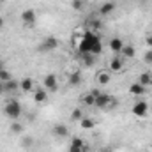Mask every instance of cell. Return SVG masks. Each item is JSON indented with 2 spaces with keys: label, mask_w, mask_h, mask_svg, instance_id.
Returning <instances> with one entry per match:
<instances>
[{
  "label": "cell",
  "mask_w": 152,
  "mask_h": 152,
  "mask_svg": "<svg viewBox=\"0 0 152 152\" xmlns=\"http://www.w3.org/2000/svg\"><path fill=\"white\" fill-rule=\"evenodd\" d=\"M112 81V75L108 71H99L97 73V83L99 85H108Z\"/></svg>",
  "instance_id": "17"
},
{
  "label": "cell",
  "mask_w": 152,
  "mask_h": 152,
  "mask_svg": "<svg viewBox=\"0 0 152 152\" xmlns=\"http://www.w3.org/2000/svg\"><path fill=\"white\" fill-rule=\"evenodd\" d=\"M4 90H5V92H16V90H20V81H16V80L5 81V83H4Z\"/></svg>",
  "instance_id": "18"
},
{
  "label": "cell",
  "mask_w": 152,
  "mask_h": 152,
  "mask_svg": "<svg viewBox=\"0 0 152 152\" xmlns=\"http://www.w3.org/2000/svg\"><path fill=\"white\" fill-rule=\"evenodd\" d=\"M53 133H55V136L64 138V136H67V134H69V129H67V126H66V124H57V126L53 127Z\"/></svg>",
  "instance_id": "16"
},
{
  "label": "cell",
  "mask_w": 152,
  "mask_h": 152,
  "mask_svg": "<svg viewBox=\"0 0 152 152\" xmlns=\"http://www.w3.org/2000/svg\"><path fill=\"white\" fill-rule=\"evenodd\" d=\"M85 151V142L81 138H73L71 145H69V152H83Z\"/></svg>",
  "instance_id": "13"
},
{
  "label": "cell",
  "mask_w": 152,
  "mask_h": 152,
  "mask_svg": "<svg viewBox=\"0 0 152 152\" xmlns=\"http://www.w3.org/2000/svg\"><path fill=\"white\" fill-rule=\"evenodd\" d=\"M138 83H142L143 87H147V88H149V87L152 85V75H151V73H142L140 78H138Z\"/></svg>",
  "instance_id": "20"
},
{
  "label": "cell",
  "mask_w": 152,
  "mask_h": 152,
  "mask_svg": "<svg viewBox=\"0 0 152 152\" xmlns=\"http://www.w3.org/2000/svg\"><path fill=\"white\" fill-rule=\"evenodd\" d=\"M21 21H23L25 25H28V27L36 25V21H37V14H36V11H34V9H27V11H23V12H21Z\"/></svg>",
  "instance_id": "5"
},
{
  "label": "cell",
  "mask_w": 152,
  "mask_h": 152,
  "mask_svg": "<svg viewBox=\"0 0 152 152\" xmlns=\"http://www.w3.org/2000/svg\"><path fill=\"white\" fill-rule=\"evenodd\" d=\"M120 55H122V58H134L136 50H134V46H133V44H124V48H122Z\"/></svg>",
  "instance_id": "14"
},
{
  "label": "cell",
  "mask_w": 152,
  "mask_h": 152,
  "mask_svg": "<svg viewBox=\"0 0 152 152\" xmlns=\"http://www.w3.org/2000/svg\"><path fill=\"white\" fill-rule=\"evenodd\" d=\"M21 112H23V110H21V104H20V101H16V99L7 101L5 106H4V113L7 115L9 118H20Z\"/></svg>",
  "instance_id": "2"
},
{
  "label": "cell",
  "mask_w": 152,
  "mask_h": 152,
  "mask_svg": "<svg viewBox=\"0 0 152 152\" xmlns=\"http://www.w3.org/2000/svg\"><path fill=\"white\" fill-rule=\"evenodd\" d=\"M32 143H34V140H32V138H28V136H27V138H23V147H28V145H32Z\"/></svg>",
  "instance_id": "30"
},
{
  "label": "cell",
  "mask_w": 152,
  "mask_h": 152,
  "mask_svg": "<svg viewBox=\"0 0 152 152\" xmlns=\"http://www.w3.org/2000/svg\"><path fill=\"white\" fill-rule=\"evenodd\" d=\"M4 92H5V90H4V83L0 81V94H4Z\"/></svg>",
  "instance_id": "31"
},
{
  "label": "cell",
  "mask_w": 152,
  "mask_h": 152,
  "mask_svg": "<svg viewBox=\"0 0 152 152\" xmlns=\"http://www.w3.org/2000/svg\"><path fill=\"white\" fill-rule=\"evenodd\" d=\"M76 50L80 51V55L83 53H92V55H101L103 51V42H101V37L94 32V30H87L81 34V37L76 44Z\"/></svg>",
  "instance_id": "1"
},
{
  "label": "cell",
  "mask_w": 152,
  "mask_h": 152,
  "mask_svg": "<svg viewBox=\"0 0 152 152\" xmlns=\"http://www.w3.org/2000/svg\"><path fill=\"white\" fill-rule=\"evenodd\" d=\"M145 44H147V48H151L152 50V34H147V37H145Z\"/></svg>",
  "instance_id": "29"
},
{
  "label": "cell",
  "mask_w": 152,
  "mask_h": 152,
  "mask_svg": "<svg viewBox=\"0 0 152 152\" xmlns=\"http://www.w3.org/2000/svg\"><path fill=\"white\" fill-rule=\"evenodd\" d=\"M81 101H83V104H87V106H94V104H96V96H94L92 92H88V94H85V96L81 97Z\"/></svg>",
  "instance_id": "22"
},
{
  "label": "cell",
  "mask_w": 152,
  "mask_h": 152,
  "mask_svg": "<svg viewBox=\"0 0 152 152\" xmlns=\"http://www.w3.org/2000/svg\"><path fill=\"white\" fill-rule=\"evenodd\" d=\"M131 112L134 117H145V115L149 113V103L147 101H138V103H134L133 104V108H131Z\"/></svg>",
  "instance_id": "4"
},
{
  "label": "cell",
  "mask_w": 152,
  "mask_h": 152,
  "mask_svg": "<svg viewBox=\"0 0 152 152\" xmlns=\"http://www.w3.org/2000/svg\"><path fill=\"white\" fill-rule=\"evenodd\" d=\"M42 83H44V88H46L48 92H55L57 87H58V81H57V76L55 75H46Z\"/></svg>",
  "instance_id": "6"
},
{
  "label": "cell",
  "mask_w": 152,
  "mask_h": 152,
  "mask_svg": "<svg viewBox=\"0 0 152 152\" xmlns=\"http://www.w3.org/2000/svg\"><path fill=\"white\" fill-rule=\"evenodd\" d=\"M106 152H108V151H106Z\"/></svg>",
  "instance_id": "36"
},
{
  "label": "cell",
  "mask_w": 152,
  "mask_h": 152,
  "mask_svg": "<svg viewBox=\"0 0 152 152\" xmlns=\"http://www.w3.org/2000/svg\"><path fill=\"white\" fill-rule=\"evenodd\" d=\"M4 23H5V21H4V18H2V16H0V28H2V27H4Z\"/></svg>",
  "instance_id": "32"
},
{
  "label": "cell",
  "mask_w": 152,
  "mask_h": 152,
  "mask_svg": "<svg viewBox=\"0 0 152 152\" xmlns=\"http://www.w3.org/2000/svg\"><path fill=\"white\" fill-rule=\"evenodd\" d=\"M0 2H2V0H0Z\"/></svg>",
  "instance_id": "35"
},
{
  "label": "cell",
  "mask_w": 152,
  "mask_h": 152,
  "mask_svg": "<svg viewBox=\"0 0 152 152\" xmlns=\"http://www.w3.org/2000/svg\"><path fill=\"white\" fill-rule=\"evenodd\" d=\"M83 152H88V151H87V149H85V151H83Z\"/></svg>",
  "instance_id": "34"
},
{
  "label": "cell",
  "mask_w": 152,
  "mask_h": 152,
  "mask_svg": "<svg viewBox=\"0 0 152 152\" xmlns=\"http://www.w3.org/2000/svg\"><path fill=\"white\" fill-rule=\"evenodd\" d=\"M57 48H58V41H57V37H53V36L46 37L42 41V44H41V50L42 51H53Z\"/></svg>",
  "instance_id": "7"
},
{
  "label": "cell",
  "mask_w": 152,
  "mask_h": 152,
  "mask_svg": "<svg viewBox=\"0 0 152 152\" xmlns=\"http://www.w3.org/2000/svg\"><path fill=\"white\" fill-rule=\"evenodd\" d=\"M20 90L21 92H32L34 90V80L30 76H25L21 81H20Z\"/></svg>",
  "instance_id": "11"
},
{
  "label": "cell",
  "mask_w": 152,
  "mask_h": 152,
  "mask_svg": "<svg viewBox=\"0 0 152 152\" xmlns=\"http://www.w3.org/2000/svg\"><path fill=\"white\" fill-rule=\"evenodd\" d=\"M143 62H147V64H152V50H151V48L145 51V55H143Z\"/></svg>",
  "instance_id": "28"
},
{
  "label": "cell",
  "mask_w": 152,
  "mask_h": 152,
  "mask_svg": "<svg viewBox=\"0 0 152 152\" xmlns=\"http://www.w3.org/2000/svg\"><path fill=\"white\" fill-rule=\"evenodd\" d=\"M129 94L131 96H143V94H147V87H143L142 83H131L129 85Z\"/></svg>",
  "instance_id": "10"
},
{
  "label": "cell",
  "mask_w": 152,
  "mask_h": 152,
  "mask_svg": "<svg viewBox=\"0 0 152 152\" xmlns=\"http://www.w3.org/2000/svg\"><path fill=\"white\" fill-rule=\"evenodd\" d=\"M81 58H83V64L85 66H94L96 64V55H92V53H83Z\"/></svg>",
  "instance_id": "23"
},
{
  "label": "cell",
  "mask_w": 152,
  "mask_h": 152,
  "mask_svg": "<svg viewBox=\"0 0 152 152\" xmlns=\"http://www.w3.org/2000/svg\"><path fill=\"white\" fill-rule=\"evenodd\" d=\"M69 85H71V87H78V85H81V75H80L78 71L69 75Z\"/></svg>",
  "instance_id": "21"
},
{
  "label": "cell",
  "mask_w": 152,
  "mask_h": 152,
  "mask_svg": "<svg viewBox=\"0 0 152 152\" xmlns=\"http://www.w3.org/2000/svg\"><path fill=\"white\" fill-rule=\"evenodd\" d=\"M71 5H73L75 11H81V9H83V0H73Z\"/></svg>",
  "instance_id": "27"
},
{
  "label": "cell",
  "mask_w": 152,
  "mask_h": 152,
  "mask_svg": "<svg viewBox=\"0 0 152 152\" xmlns=\"http://www.w3.org/2000/svg\"><path fill=\"white\" fill-rule=\"evenodd\" d=\"M9 80H12V76H11L9 71H5V69H4V71L0 73V81H2V83H5V81H9Z\"/></svg>",
  "instance_id": "26"
},
{
  "label": "cell",
  "mask_w": 152,
  "mask_h": 152,
  "mask_svg": "<svg viewBox=\"0 0 152 152\" xmlns=\"http://www.w3.org/2000/svg\"><path fill=\"white\" fill-rule=\"evenodd\" d=\"M2 71H4V67H2V64H0V73H2Z\"/></svg>",
  "instance_id": "33"
},
{
  "label": "cell",
  "mask_w": 152,
  "mask_h": 152,
  "mask_svg": "<svg viewBox=\"0 0 152 152\" xmlns=\"http://www.w3.org/2000/svg\"><path fill=\"white\" fill-rule=\"evenodd\" d=\"M11 133H12V134H21V133H23V124H20V122H12V126H11Z\"/></svg>",
  "instance_id": "25"
},
{
  "label": "cell",
  "mask_w": 152,
  "mask_h": 152,
  "mask_svg": "<svg viewBox=\"0 0 152 152\" xmlns=\"http://www.w3.org/2000/svg\"><path fill=\"white\" fill-rule=\"evenodd\" d=\"M115 104V99H112L108 94H104V92H101V94H97L96 96V108H101V110H104V108H110V106H113Z\"/></svg>",
  "instance_id": "3"
},
{
  "label": "cell",
  "mask_w": 152,
  "mask_h": 152,
  "mask_svg": "<svg viewBox=\"0 0 152 152\" xmlns=\"http://www.w3.org/2000/svg\"><path fill=\"white\" fill-rule=\"evenodd\" d=\"M83 117H85V115H83V112H81L80 108H75V110L71 112V120H73V122H80Z\"/></svg>",
  "instance_id": "24"
},
{
  "label": "cell",
  "mask_w": 152,
  "mask_h": 152,
  "mask_svg": "<svg viewBox=\"0 0 152 152\" xmlns=\"http://www.w3.org/2000/svg\"><path fill=\"white\" fill-rule=\"evenodd\" d=\"M108 48L113 51L115 55H118V53L122 51V48H124V41H122L120 37H112L110 42H108Z\"/></svg>",
  "instance_id": "9"
},
{
  "label": "cell",
  "mask_w": 152,
  "mask_h": 152,
  "mask_svg": "<svg viewBox=\"0 0 152 152\" xmlns=\"http://www.w3.org/2000/svg\"><path fill=\"white\" fill-rule=\"evenodd\" d=\"M110 69H112L113 73H120V71L124 69V62H122V57L115 55L113 58L110 60Z\"/></svg>",
  "instance_id": "12"
},
{
  "label": "cell",
  "mask_w": 152,
  "mask_h": 152,
  "mask_svg": "<svg viewBox=\"0 0 152 152\" xmlns=\"http://www.w3.org/2000/svg\"><path fill=\"white\" fill-rule=\"evenodd\" d=\"M32 97H34V103L42 104L44 101H48V90L46 88H34L32 90Z\"/></svg>",
  "instance_id": "8"
},
{
  "label": "cell",
  "mask_w": 152,
  "mask_h": 152,
  "mask_svg": "<svg viewBox=\"0 0 152 152\" xmlns=\"http://www.w3.org/2000/svg\"><path fill=\"white\" fill-rule=\"evenodd\" d=\"M80 127L85 129V131H92V129L96 127V122H94V118H90V117H83V118L80 120Z\"/></svg>",
  "instance_id": "15"
},
{
  "label": "cell",
  "mask_w": 152,
  "mask_h": 152,
  "mask_svg": "<svg viewBox=\"0 0 152 152\" xmlns=\"http://www.w3.org/2000/svg\"><path fill=\"white\" fill-rule=\"evenodd\" d=\"M115 11V4L113 2H104L103 5H101V9H99V12L103 14V16H108V14H112Z\"/></svg>",
  "instance_id": "19"
}]
</instances>
